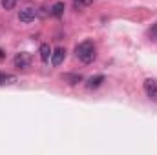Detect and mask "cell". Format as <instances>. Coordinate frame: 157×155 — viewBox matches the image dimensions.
Wrapping results in <instances>:
<instances>
[{"label":"cell","mask_w":157,"mask_h":155,"mask_svg":"<svg viewBox=\"0 0 157 155\" xmlns=\"http://www.w3.org/2000/svg\"><path fill=\"white\" fill-rule=\"evenodd\" d=\"M15 4H17V0H2V7H4L6 11L13 9V7H15Z\"/></svg>","instance_id":"obj_12"},{"label":"cell","mask_w":157,"mask_h":155,"mask_svg":"<svg viewBox=\"0 0 157 155\" xmlns=\"http://www.w3.org/2000/svg\"><path fill=\"white\" fill-rule=\"evenodd\" d=\"M64 59H66V49L64 47H55L53 51H51V64L57 68V66H60L62 62H64Z\"/></svg>","instance_id":"obj_4"},{"label":"cell","mask_w":157,"mask_h":155,"mask_svg":"<svg viewBox=\"0 0 157 155\" xmlns=\"http://www.w3.org/2000/svg\"><path fill=\"white\" fill-rule=\"evenodd\" d=\"M64 80H68L70 84H77V82L82 80V77L80 75H64Z\"/></svg>","instance_id":"obj_11"},{"label":"cell","mask_w":157,"mask_h":155,"mask_svg":"<svg viewBox=\"0 0 157 155\" xmlns=\"http://www.w3.org/2000/svg\"><path fill=\"white\" fill-rule=\"evenodd\" d=\"M148 35H150V39L154 40V42H157V22L150 28V31H148Z\"/></svg>","instance_id":"obj_13"},{"label":"cell","mask_w":157,"mask_h":155,"mask_svg":"<svg viewBox=\"0 0 157 155\" xmlns=\"http://www.w3.org/2000/svg\"><path fill=\"white\" fill-rule=\"evenodd\" d=\"M64 9H66V7H64V2H55V4L51 6V11H49V13H51L53 17L60 18V17H62V13H64Z\"/></svg>","instance_id":"obj_6"},{"label":"cell","mask_w":157,"mask_h":155,"mask_svg":"<svg viewBox=\"0 0 157 155\" xmlns=\"http://www.w3.org/2000/svg\"><path fill=\"white\" fill-rule=\"evenodd\" d=\"M104 82V75H95V77L88 78V82H86V86L90 88V89H93V88H99L101 84Z\"/></svg>","instance_id":"obj_7"},{"label":"cell","mask_w":157,"mask_h":155,"mask_svg":"<svg viewBox=\"0 0 157 155\" xmlns=\"http://www.w3.org/2000/svg\"><path fill=\"white\" fill-rule=\"evenodd\" d=\"M39 53H40V59H42L44 62H48V60H49V57H51V47H49L48 44H42V46H40V49H39Z\"/></svg>","instance_id":"obj_8"},{"label":"cell","mask_w":157,"mask_h":155,"mask_svg":"<svg viewBox=\"0 0 157 155\" xmlns=\"http://www.w3.org/2000/svg\"><path fill=\"white\" fill-rule=\"evenodd\" d=\"M144 91H146V95L150 97V99H157V80L154 78H146L144 80Z\"/></svg>","instance_id":"obj_5"},{"label":"cell","mask_w":157,"mask_h":155,"mask_svg":"<svg viewBox=\"0 0 157 155\" xmlns=\"http://www.w3.org/2000/svg\"><path fill=\"white\" fill-rule=\"evenodd\" d=\"M35 17H37V11H35L33 7H24V9H20V13H18V20L24 22V24L33 22Z\"/></svg>","instance_id":"obj_3"},{"label":"cell","mask_w":157,"mask_h":155,"mask_svg":"<svg viewBox=\"0 0 157 155\" xmlns=\"http://www.w3.org/2000/svg\"><path fill=\"white\" fill-rule=\"evenodd\" d=\"M17 82V77L15 75H7V73H0V86H9Z\"/></svg>","instance_id":"obj_9"},{"label":"cell","mask_w":157,"mask_h":155,"mask_svg":"<svg viewBox=\"0 0 157 155\" xmlns=\"http://www.w3.org/2000/svg\"><path fill=\"white\" fill-rule=\"evenodd\" d=\"M29 64H31V55H29V53H26V51L17 53V57H15V68H18V70H26Z\"/></svg>","instance_id":"obj_2"},{"label":"cell","mask_w":157,"mask_h":155,"mask_svg":"<svg viewBox=\"0 0 157 155\" xmlns=\"http://www.w3.org/2000/svg\"><path fill=\"white\" fill-rule=\"evenodd\" d=\"M91 4H93V0H73V7L75 9H84V7H88Z\"/></svg>","instance_id":"obj_10"},{"label":"cell","mask_w":157,"mask_h":155,"mask_svg":"<svg viewBox=\"0 0 157 155\" xmlns=\"http://www.w3.org/2000/svg\"><path fill=\"white\" fill-rule=\"evenodd\" d=\"M75 53H77L78 60L84 62V64L93 62L95 57H97V51H95V46H93L91 40H84V42H80L77 47H75Z\"/></svg>","instance_id":"obj_1"}]
</instances>
